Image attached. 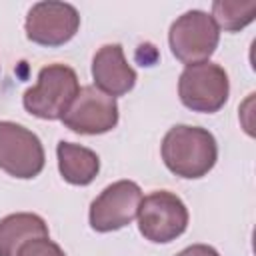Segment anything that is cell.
Listing matches in <instances>:
<instances>
[{
	"mask_svg": "<svg viewBox=\"0 0 256 256\" xmlns=\"http://www.w3.org/2000/svg\"><path fill=\"white\" fill-rule=\"evenodd\" d=\"M80 92L76 72L66 64H48L38 72V80L22 96L24 108L42 120H60Z\"/></svg>",
	"mask_w": 256,
	"mask_h": 256,
	"instance_id": "obj_2",
	"label": "cell"
},
{
	"mask_svg": "<svg viewBox=\"0 0 256 256\" xmlns=\"http://www.w3.org/2000/svg\"><path fill=\"white\" fill-rule=\"evenodd\" d=\"M256 14V0H216L212 2V20L216 22L218 30L238 32L246 28Z\"/></svg>",
	"mask_w": 256,
	"mask_h": 256,
	"instance_id": "obj_13",
	"label": "cell"
},
{
	"mask_svg": "<svg viewBox=\"0 0 256 256\" xmlns=\"http://www.w3.org/2000/svg\"><path fill=\"white\" fill-rule=\"evenodd\" d=\"M80 28V14L68 2H36L26 16V38L34 44L56 48L70 42Z\"/></svg>",
	"mask_w": 256,
	"mask_h": 256,
	"instance_id": "obj_7",
	"label": "cell"
},
{
	"mask_svg": "<svg viewBox=\"0 0 256 256\" xmlns=\"http://www.w3.org/2000/svg\"><path fill=\"white\" fill-rule=\"evenodd\" d=\"M176 256H220L216 248L208 246V244H192L184 250H180Z\"/></svg>",
	"mask_w": 256,
	"mask_h": 256,
	"instance_id": "obj_15",
	"label": "cell"
},
{
	"mask_svg": "<svg viewBox=\"0 0 256 256\" xmlns=\"http://www.w3.org/2000/svg\"><path fill=\"white\" fill-rule=\"evenodd\" d=\"M46 156L40 138L10 120H0V170L8 176L30 180L44 168Z\"/></svg>",
	"mask_w": 256,
	"mask_h": 256,
	"instance_id": "obj_6",
	"label": "cell"
},
{
	"mask_svg": "<svg viewBox=\"0 0 256 256\" xmlns=\"http://www.w3.org/2000/svg\"><path fill=\"white\" fill-rule=\"evenodd\" d=\"M138 230L154 244H168L184 234L188 226L186 204L168 190H158L142 198L138 208Z\"/></svg>",
	"mask_w": 256,
	"mask_h": 256,
	"instance_id": "obj_5",
	"label": "cell"
},
{
	"mask_svg": "<svg viewBox=\"0 0 256 256\" xmlns=\"http://www.w3.org/2000/svg\"><path fill=\"white\" fill-rule=\"evenodd\" d=\"M60 120L78 134H104L118 124V102L96 86H82Z\"/></svg>",
	"mask_w": 256,
	"mask_h": 256,
	"instance_id": "obj_9",
	"label": "cell"
},
{
	"mask_svg": "<svg viewBox=\"0 0 256 256\" xmlns=\"http://www.w3.org/2000/svg\"><path fill=\"white\" fill-rule=\"evenodd\" d=\"M160 152L166 168L188 180L206 176L218 160V146L212 132L188 124L172 126L162 140Z\"/></svg>",
	"mask_w": 256,
	"mask_h": 256,
	"instance_id": "obj_1",
	"label": "cell"
},
{
	"mask_svg": "<svg viewBox=\"0 0 256 256\" xmlns=\"http://www.w3.org/2000/svg\"><path fill=\"white\" fill-rule=\"evenodd\" d=\"M220 42V30L204 10H188L178 16L168 32V44L182 64L206 62Z\"/></svg>",
	"mask_w": 256,
	"mask_h": 256,
	"instance_id": "obj_4",
	"label": "cell"
},
{
	"mask_svg": "<svg viewBox=\"0 0 256 256\" xmlns=\"http://www.w3.org/2000/svg\"><path fill=\"white\" fill-rule=\"evenodd\" d=\"M16 256H66L64 250L48 238H34L30 242H26Z\"/></svg>",
	"mask_w": 256,
	"mask_h": 256,
	"instance_id": "obj_14",
	"label": "cell"
},
{
	"mask_svg": "<svg viewBox=\"0 0 256 256\" xmlns=\"http://www.w3.org/2000/svg\"><path fill=\"white\" fill-rule=\"evenodd\" d=\"M92 78L100 92L116 98L134 88L136 70L128 64L120 44H106L94 54Z\"/></svg>",
	"mask_w": 256,
	"mask_h": 256,
	"instance_id": "obj_10",
	"label": "cell"
},
{
	"mask_svg": "<svg viewBox=\"0 0 256 256\" xmlns=\"http://www.w3.org/2000/svg\"><path fill=\"white\" fill-rule=\"evenodd\" d=\"M228 94L230 82L226 70L210 60L186 66L178 78L180 102L192 112H218L226 104Z\"/></svg>",
	"mask_w": 256,
	"mask_h": 256,
	"instance_id": "obj_3",
	"label": "cell"
},
{
	"mask_svg": "<svg viewBox=\"0 0 256 256\" xmlns=\"http://www.w3.org/2000/svg\"><path fill=\"white\" fill-rule=\"evenodd\" d=\"M142 202V190L132 180H118L106 186L90 204V226L96 232H112L128 226Z\"/></svg>",
	"mask_w": 256,
	"mask_h": 256,
	"instance_id": "obj_8",
	"label": "cell"
},
{
	"mask_svg": "<svg viewBox=\"0 0 256 256\" xmlns=\"http://www.w3.org/2000/svg\"><path fill=\"white\" fill-rule=\"evenodd\" d=\"M58 170L68 184L88 186L100 172V158L94 150L60 140L56 146Z\"/></svg>",
	"mask_w": 256,
	"mask_h": 256,
	"instance_id": "obj_12",
	"label": "cell"
},
{
	"mask_svg": "<svg viewBox=\"0 0 256 256\" xmlns=\"http://www.w3.org/2000/svg\"><path fill=\"white\" fill-rule=\"evenodd\" d=\"M48 236L50 232L42 216L32 212L10 214L0 220V256H16L26 242Z\"/></svg>",
	"mask_w": 256,
	"mask_h": 256,
	"instance_id": "obj_11",
	"label": "cell"
}]
</instances>
